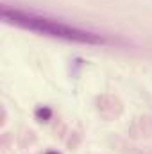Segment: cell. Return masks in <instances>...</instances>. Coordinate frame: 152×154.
<instances>
[{"label":"cell","mask_w":152,"mask_h":154,"mask_svg":"<svg viewBox=\"0 0 152 154\" xmlns=\"http://www.w3.org/2000/svg\"><path fill=\"white\" fill-rule=\"evenodd\" d=\"M0 16L5 23H13V25L22 27V29L32 31L38 34H45V36H52V38L84 43V45H102L106 41L100 34H95V32H90L84 29H77V27H72L68 23L47 18V16H39L36 13L11 9L7 5L0 7Z\"/></svg>","instance_id":"6da1fadb"},{"label":"cell","mask_w":152,"mask_h":154,"mask_svg":"<svg viewBox=\"0 0 152 154\" xmlns=\"http://www.w3.org/2000/svg\"><path fill=\"white\" fill-rule=\"evenodd\" d=\"M45 154H61V152H57V151H47Z\"/></svg>","instance_id":"3957f363"},{"label":"cell","mask_w":152,"mask_h":154,"mask_svg":"<svg viewBox=\"0 0 152 154\" xmlns=\"http://www.w3.org/2000/svg\"><path fill=\"white\" fill-rule=\"evenodd\" d=\"M34 115H36V118H38L39 122H48L52 118V109L48 106H39V108H36Z\"/></svg>","instance_id":"7a4b0ae2"}]
</instances>
